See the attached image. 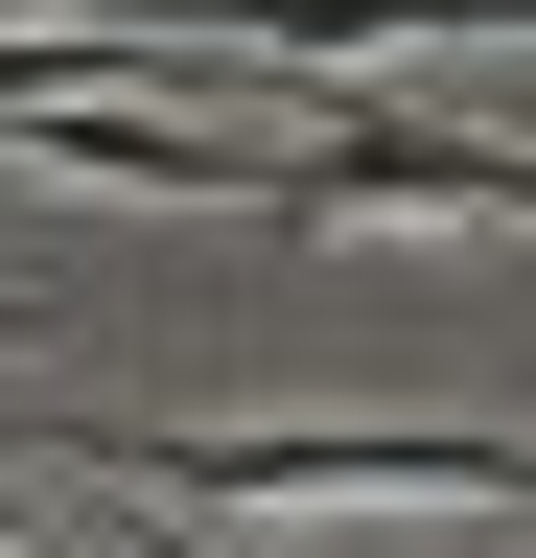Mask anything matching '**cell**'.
<instances>
[{
    "instance_id": "6da1fadb",
    "label": "cell",
    "mask_w": 536,
    "mask_h": 558,
    "mask_svg": "<svg viewBox=\"0 0 536 558\" xmlns=\"http://www.w3.org/2000/svg\"><path fill=\"white\" fill-rule=\"evenodd\" d=\"M71 488H187V512H513V442H466V418H24Z\"/></svg>"
},
{
    "instance_id": "7a4b0ae2",
    "label": "cell",
    "mask_w": 536,
    "mask_h": 558,
    "mask_svg": "<svg viewBox=\"0 0 536 558\" xmlns=\"http://www.w3.org/2000/svg\"><path fill=\"white\" fill-rule=\"evenodd\" d=\"M24 117V163L71 186H164V209H281V140L257 117H164V94H0Z\"/></svg>"
},
{
    "instance_id": "3957f363",
    "label": "cell",
    "mask_w": 536,
    "mask_h": 558,
    "mask_svg": "<svg viewBox=\"0 0 536 558\" xmlns=\"http://www.w3.org/2000/svg\"><path fill=\"white\" fill-rule=\"evenodd\" d=\"M281 209H513V140H466V117H326V140H281Z\"/></svg>"
}]
</instances>
